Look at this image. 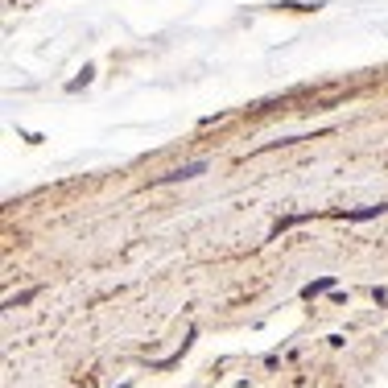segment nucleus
Here are the masks:
<instances>
[{
    "label": "nucleus",
    "mask_w": 388,
    "mask_h": 388,
    "mask_svg": "<svg viewBox=\"0 0 388 388\" xmlns=\"http://www.w3.org/2000/svg\"><path fill=\"white\" fill-rule=\"evenodd\" d=\"M335 281L331 277H322V281H314V285H306V297H314V293H322V290H331Z\"/></svg>",
    "instance_id": "f03ea898"
},
{
    "label": "nucleus",
    "mask_w": 388,
    "mask_h": 388,
    "mask_svg": "<svg viewBox=\"0 0 388 388\" xmlns=\"http://www.w3.org/2000/svg\"><path fill=\"white\" fill-rule=\"evenodd\" d=\"M202 170H207V161H194V166H182V170H170L166 178H157V186H166V182H182V178H198Z\"/></svg>",
    "instance_id": "f257e3e1"
}]
</instances>
